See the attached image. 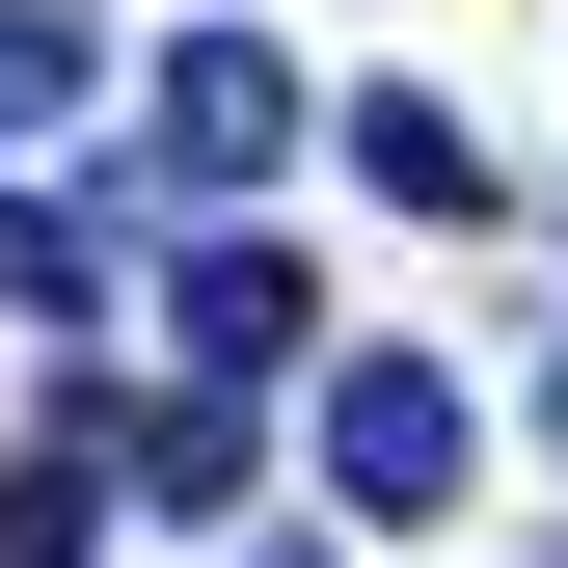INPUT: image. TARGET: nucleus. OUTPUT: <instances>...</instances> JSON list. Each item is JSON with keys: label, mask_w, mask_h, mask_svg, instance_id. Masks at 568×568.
I'll return each mask as SVG.
<instances>
[{"label": "nucleus", "mask_w": 568, "mask_h": 568, "mask_svg": "<svg viewBox=\"0 0 568 568\" xmlns=\"http://www.w3.org/2000/svg\"><path fill=\"white\" fill-rule=\"evenodd\" d=\"M325 487H352V515H460V379H434V352H352V379H325Z\"/></svg>", "instance_id": "nucleus-1"}, {"label": "nucleus", "mask_w": 568, "mask_h": 568, "mask_svg": "<svg viewBox=\"0 0 568 568\" xmlns=\"http://www.w3.org/2000/svg\"><path fill=\"white\" fill-rule=\"evenodd\" d=\"M271 163H298V54H271V28H190L163 54V190H271Z\"/></svg>", "instance_id": "nucleus-2"}, {"label": "nucleus", "mask_w": 568, "mask_h": 568, "mask_svg": "<svg viewBox=\"0 0 568 568\" xmlns=\"http://www.w3.org/2000/svg\"><path fill=\"white\" fill-rule=\"evenodd\" d=\"M163 352H190V379H271V352H298V271H271V244H190L163 271Z\"/></svg>", "instance_id": "nucleus-3"}, {"label": "nucleus", "mask_w": 568, "mask_h": 568, "mask_svg": "<svg viewBox=\"0 0 568 568\" xmlns=\"http://www.w3.org/2000/svg\"><path fill=\"white\" fill-rule=\"evenodd\" d=\"M109 460L163 487V515H244V487H271V434H244V379H190V406H109Z\"/></svg>", "instance_id": "nucleus-4"}, {"label": "nucleus", "mask_w": 568, "mask_h": 568, "mask_svg": "<svg viewBox=\"0 0 568 568\" xmlns=\"http://www.w3.org/2000/svg\"><path fill=\"white\" fill-rule=\"evenodd\" d=\"M109 487H135V460H109V406H82L54 460H0V568H82V541H109Z\"/></svg>", "instance_id": "nucleus-5"}, {"label": "nucleus", "mask_w": 568, "mask_h": 568, "mask_svg": "<svg viewBox=\"0 0 568 568\" xmlns=\"http://www.w3.org/2000/svg\"><path fill=\"white\" fill-rule=\"evenodd\" d=\"M352 163H379V190H406V217H487V135H460V109H406V82H379V109H352Z\"/></svg>", "instance_id": "nucleus-6"}, {"label": "nucleus", "mask_w": 568, "mask_h": 568, "mask_svg": "<svg viewBox=\"0 0 568 568\" xmlns=\"http://www.w3.org/2000/svg\"><path fill=\"white\" fill-rule=\"evenodd\" d=\"M54 298H109V190H82V217H28V190H0V325H54Z\"/></svg>", "instance_id": "nucleus-7"}, {"label": "nucleus", "mask_w": 568, "mask_h": 568, "mask_svg": "<svg viewBox=\"0 0 568 568\" xmlns=\"http://www.w3.org/2000/svg\"><path fill=\"white\" fill-rule=\"evenodd\" d=\"M82 82H109V54H82V28H28V0H0V135H82Z\"/></svg>", "instance_id": "nucleus-8"}, {"label": "nucleus", "mask_w": 568, "mask_h": 568, "mask_svg": "<svg viewBox=\"0 0 568 568\" xmlns=\"http://www.w3.org/2000/svg\"><path fill=\"white\" fill-rule=\"evenodd\" d=\"M541 434H568V352H541Z\"/></svg>", "instance_id": "nucleus-9"}]
</instances>
